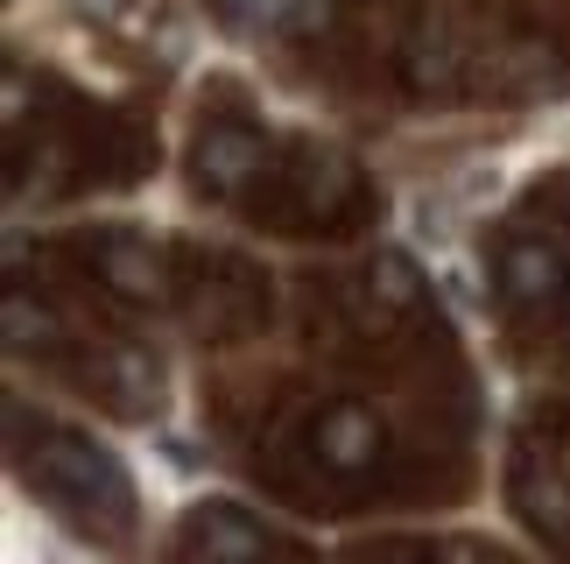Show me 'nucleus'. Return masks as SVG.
Masks as SVG:
<instances>
[{
    "label": "nucleus",
    "mask_w": 570,
    "mask_h": 564,
    "mask_svg": "<svg viewBox=\"0 0 570 564\" xmlns=\"http://www.w3.org/2000/svg\"><path fill=\"white\" fill-rule=\"evenodd\" d=\"M184 551H197V557H261L268 551V529L247 523V515L226 508V502H205L184 523Z\"/></svg>",
    "instance_id": "obj_4"
},
{
    "label": "nucleus",
    "mask_w": 570,
    "mask_h": 564,
    "mask_svg": "<svg viewBox=\"0 0 570 564\" xmlns=\"http://www.w3.org/2000/svg\"><path fill=\"white\" fill-rule=\"evenodd\" d=\"M296 198H303V212H317V220H332V212H345V205L360 198V177H353V163H345V156H332V148H303Z\"/></svg>",
    "instance_id": "obj_6"
},
{
    "label": "nucleus",
    "mask_w": 570,
    "mask_h": 564,
    "mask_svg": "<svg viewBox=\"0 0 570 564\" xmlns=\"http://www.w3.org/2000/svg\"><path fill=\"white\" fill-rule=\"evenodd\" d=\"M106 375V388H114V402L120 409H141V402H156V367H148L141 353H114L99 367Z\"/></svg>",
    "instance_id": "obj_9"
},
{
    "label": "nucleus",
    "mask_w": 570,
    "mask_h": 564,
    "mask_svg": "<svg viewBox=\"0 0 570 564\" xmlns=\"http://www.w3.org/2000/svg\"><path fill=\"white\" fill-rule=\"evenodd\" d=\"M324 21H332V0H296V8L282 14V29H289V36H311V29H324Z\"/></svg>",
    "instance_id": "obj_11"
},
{
    "label": "nucleus",
    "mask_w": 570,
    "mask_h": 564,
    "mask_svg": "<svg viewBox=\"0 0 570 564\" xmlns=\"http://www.w3.org/2000/svg\"><path fill=\"white\" fill-rule=\"evenodd\" d=\"M99 275L114 282L127 303H156L163 296V269H156V254L141 241H99Z\"/></svg>",
    "instance_id": "obj_7"
},
{
    "label": "nucleus",
    "mask_w": 570,
    "mask_h": 564,
    "mask_svg": "<svg viewBox=\"0 0 570 564\" xmlns=\"http://www.w3.org/2000/svg\"><path fill=\"white\" fill-rule=\"evenodd\" d=\"M500 282H508V296H550L563 282V269H557V254L542 241H514L500 254Z\"/></svg>",
    "instance_id": "obj_8"
},
{
    "label": "nucleus",
    "mask_w": 570,
    "mask_h": 564,
    "mask_svg": "<svg viewBox=\"0 0 570 564\" xmlns=\"http://www.w3.org/2000/svg\"><path fill=\"white\" fill-rule=\"evenodd\" d=\"M85 8H99V14H120V0H85Z\"/></svg>",
    "instance_id": "obj_12"
},
{
    "label": "nucleus",
    "mask_w": 570,
    "mask_h": 564,
    "mask_svg": "<svg viewBox=\"0 0 570 564\" xmlns=\"http://www.w3.org/2000/svg\"><path fill=\"white\" fill-rule=\"evenodd\" d=\"M402 85H409V99H451V93H458V57H451V36L436 29V21L409 36V50H402Z\"/></svg>",
    "instance_id": "obj_5"
},
{
    "label": "nucleus",
    "mask_w": 570,
    "mask_h": 564,
    "mask_svg": "<svg viewBox=\"0 0 570 564\" xmlns=\"http://www.w3.org/2000/svg\"><path fill=\"white\" fill-rule=\"evenodd\" d=\"M0 311H8V339L21 346V353H29V346H50V339H57V318L42 311V303H29L21 290H8V303H0Z\"/></svg>",
    "instance_id": "obj_10"
},
{
    "label": "nucleus",
    "mask_w": 570,
    "mask_h": 564,
    "mask_svg": "<svg viewBox=\"0 0 570 564\" xmlns=\"http://www.w3.org/2000/svg\"><path fill=\"white\" fill-rule=\"evenodd\" d=\"M254 177H261V135L239 120H212L190 148V184L205 198H239Z\"/></svg>",
    "instance_id": "obj_2"
},
{
    "label": "nucleus",
    "mask_w": 570,
    "mask_h": 564,
    "mask_svg": "<svg viewBox=\"0 0 570 564\" xmlns=\"http://www.w3.org/2000/svg\"><path fill=\"white\" fill-rule=\"evenodd\" d=\"M21 473H29V487L42 494V502H57L63 515H78V523H92V515L106 508V515L127 529V508H135V494H127V473L106 459L99 445L71 438V430H50V438H42V451H36Z\"/></svg>",
    "instance_id": "obj_1"
},
{
    "label": "nucleus",
    "mask_w": 570,
    "mask_h": 564,
    "mask_svg": "<svg viewBox=\"0 0 570 564\" xmlns=\"http://www.w3.org/2000/svg\"><path fill=\"white\" fill-rule=\"evenodd\" d=\"M317 459L332 466V473H366L381 459V424H374V409H360V402H332L317 417Z\"/></svg>",
    "instance_id": "obj_3"
}]
</instances>
